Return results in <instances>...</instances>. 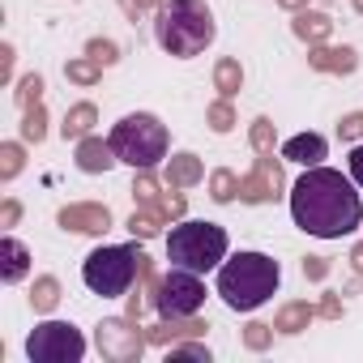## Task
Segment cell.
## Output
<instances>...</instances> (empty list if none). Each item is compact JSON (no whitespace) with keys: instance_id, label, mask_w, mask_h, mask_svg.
Listing matches in <instances>:
<instances>
[{"instance_id":"obj_1","label":"cell","mask_w":363,"mask_h":363,"mask_svg":"<svg viewBox=\"0 0 363 363\" xmlns=\"http://www.w3.org/2000/svg\"><path fill=\"white\" fill-rule=\"evenodd\" d=\"M291 218L316 240H342L363 223V201L333 167H308L291 189Z\"/></svg>"},{"instance_id":"obj_2","label":"cell","mask_w":363,"mask_h":363,"mask_svg":"<svg viewBox=\"0 0 363 363\" xmlns=\"http://www.w3.org/2000/svg\"><path fill=\"white\" fill-rule=\"evenodd\" d=\"M154 39L167 56H201L214 43V13L201 0H162L154 9Z\"/></svg>"},{"instance_id":"obj_3","label":"cell","mask_w":363,"mask_h":363,"mask_svg":"<svg viewBox=\"0 0 363 363\" xmlns=\"http://www.w3.org/2000/svg\"><path fill=\"white\" fill-rule=\"evenodd\" d=\"M278 261L265 252H235L218 265V295L231 312H257L278 291Z\"/></svg>"},{"instance_id":"obj_4","label":"cell","mask_w":363,"mask_h":363,"mask_svg":"<svg viewBox=\"0 0 363 363\" xmlns=\"http://www.w3.org/2000/svg\"><path fill=\"white\" fill-rule=\"evenodd\" d=\"M167 261L193 274H210L227 261V231L218 223H175L167 235Z\"/></svg>"},{"instance_id":"obj_5","label":"cell","mask_w":363,"mask_h":363,"mask_svg":"<svg viewBox=\"0 0 363 363\" xmlns=\"http://www.w3.org/2000/svg\"><path fill=\"white\" fill-rule=\"evenodd\" d=\"M107 141H111L116 158L128 162V167H137V171H145V167H154L158 158H167V128H162L154 116H145V111L124 116V120L111 128Z\"/></svg>"},{"instance_id":"obj_6","label":"cell","mask_w":363,"mask_h":363,"mask_svg":"<svg viewBox=\"0 0 363 363\" xmlns=\"http://www.w3.org/2000/svg\"><path fill=\"white\" fill-rule=\"evenodd\" d=\"M137 269H141V252H137L133 244H124V248H94V252L86 257V265H82V278H86V286H90L94 295L120 299V295L133 286Z\"/></svg>"},{"instance_id":"obj_7","label":"cell","mask_w":363,"mask_h":363,"mask_svg":"<svg viewBox=\"0 0 363 363\" xmlns=\"http://www.w3.org/2000/svg\"><path fill=\"white\" fill-rule=\"evenodd\" d=\"M201 303H206V286H201V274H193V269L171 265V274L154 282V308H158L167 320L197 316Z\"/></svg>"},{"instance_id":"obj_8","label":"cell","mask_w":363,"mask_h":363,"mask_svg":"<svg viewBox=\"0 0 363 363\" xmlns=\"http://www.w3.org/2000/svg\"><path fill=\"white\" fill-rule=\"evenodd\" d=\"M26 354L30 363H77L86 354V337L65 320H48L26 337Z\"/></svg>"},{"instance_id":"obj_9","label":"cell","mask_w":363,"mask_h":363,"mask_svg":"<svg viewBox=\"0 0 363 363\" xmlns=\"http://www.w3.org/2000/svg\"><path fill=\"white\" fill-rule=\"evenodd\" d=\"M145 346V337L128 325V320H103L99 325V350L107 359H137Z\"/></svg>"},{"instance_id":"obj_10","label":"cell","mask_w":363,"mask_h":363,"mask_svg":"<svg viewBox=\"0 0 363 363\" xmlns=\"http://www.w3.org/2000/svg\"><path fill=\"white\" fill-rule=\"evenodd\" d=\"M278 189H282V167L269 154H261L257 171L248 179H240V197L244 201H269V197H278Z\"/></svg>"},{"instance_id":"obj_11","label":"cell","mask_w":363,"mask_h":363,"mask_svg":"<svg viewBox=\"0 0 363 363\" xmlns=\"http://www.w3.org/2000/svg\"><path fill=\"white\" fill-rule=\"evenodd\" d=\"M60 227L65 231H86V235H103L111 227L107 206H65L60 210Z\"/></svg>"},{"instance_id":"obj_12","label":"cell","mask_w":363,"mask_h":363,"mask_svg":"<svg viewBox=\"0 0 363 363\" xmlns=\"http://www.w3.org/2000/svg\"><path fill=\"white\" fill-rule=\"evenodd\" d=\"M325 137L320 133H299V137H291L286 145H282V158L286 162H299V167H320V158H325Z\"/></svg>"},{"instance_id":"obj_13","label":"cell","mask_w":363,"mask_h":363,"mask_svg":"<svg viewBox=\"0 0 363 363\" xmlns=\"http://www.w3.org/2000/svg\"><path fill=\"white\" fill-rule=\"evenodd\" d=\"M111 162H120L116 150H111V141H103V137H82V141H77V167H82L86 175H99V171H107Z\"/></svg>"},{"instance_id":"obj_14","label":"cell","mask_w":363,"mask_h":363,"mask_svg":"<svg viewBox=\"0 0 363 363\" xmlns=\"http://www.w3.org/2000/svg\"><path fill=\"white\" fill-rule=\"evenodd\" d=\"M26 265H30V252H26L22 240H13V235L0 240V282H9V286H13V282L26 274Z\"/></svg>"},{"instance_id":"obj_15","label":"cell","mask_w":363,"mask_h":363,"mask_svg":"<svg viewBox=\"0 0 363 363\" xmlns=\"http://www.w3.org/2000/svg\"><path fill=\"white\" fill-rule=\"evenodd\" d=\"M312 69H320V73H354V48H316L312 56Z\"/></svg>"},{"instance_id":"obj_16","label":"cell","mask_w":363,"mask_h":363,"mask_svg":"<svg viewBox=\"0 0 363 363\" xmlns=\"http://www.w3.org/2000/svg\"><path fill=\"white\" fill-rule=\"evenodd\" d=\"M197 179H201V158L197 154H175L167 162V184L171 189H189V184H197Z\"/></svg>"},{"instance_id":"obj_17","label":"cell","mask_w":363,"mask_h":363,"mask_svg":"<svg viewBox=\"0 0 363 363\" xmlns=\"http://www.w3.org/2000/svg\"><path fill=\"white\" fill-rule=\"evenodd\" d=\"M295 35L308 39V43H325V39L333 35V22H329L325 13H308V9H303V13L295 18Z\"/></svg>"},{"instance_id":"obj_18","label":"cell","mask_w":363,"mask_h":363,"mask_svg":"<svg viewBox=\"0 0 363 363\" xmlns=\"http://www.w3.org/2000/svg\"><path fill=\"white\" fill-rule=\"evenodd\" d=\"M94 103H77L69 116H65V137H73V141H82V137H90V128H94Z\"/></svg>"},{"instance_id":"obj_19","label":"cell","mask_w":363,"mask_h":363,"mask_svg":"<svg viewBox=\"0 0 363 363\" xmlns=\"http://www.w3.org/2000/svg\"><path fill=\"white\" fill-rule=\"evenodd\" d=\"M308 320H312V308H308V303H286V308L278 312V325H274V329L299 333V329H308Z\"/></svg>"},{"instance_id":"obj_20","label":"cell","mask_w":363,"mask_h":363,"mask_svg":"<svg viewBox=\"0 0 363 363\" xmlns=\"http://www.w3.org/2000/svg\"><path fill=\"white\" fill-rule=\"evenodd\" d=\"M240 82H244V73H240V60H223V65L214 69V86L223 90V99H231V94L240 90Z\"/></svg>"},{"instance_id":"obj_21","label":"cell","mask_w":363,"mask_h":363,"mask_svg":"<svg viewBox=\"0 0 363 363\" xmlns=\"http://www.w3.org/2000/svg\"><path fill=\"white\" fill-rule=\"evenodd\" d=\"M22 137H26V141H43V137H48V111H43V103L26 107V120H22Z\"/></svg>"},{"instance_id":"obj_22","label":"cell","mask_w":363,"mask_h":363,"mask_svg":"<svg viewBox=\"0 0 363 363\" xmlns=\"http://www.w3.org/2000/svg\"><path fill=\"white\" fill-rule=\"evenodd\" d=\"M56 299H60V282H56V278H39V282H35V295H30L35 312H52Z\"/></svg>"},{"instance_id":"obj_23","label":"cell","mask_w":363,"mask_h":363,"mask_svg":"<svg viewBox=\"0 0 363 363\" xmlns=\"http://www.w3.org/2000/svg\"><path fill=\"white\" fill-rule=\"evenodd\" d=\"M158 227H162V214H158L154 206H145L141 214H133V218H128V231H133V235H141V240H150Z\"/></svg>"},{"instance_id":"obj_24","label":"cell","mask_w":363,"mask_h":363,"mask_svg":"<svg viewBox=\"0 0 363 363\" xmlns=\"http://www.w3.org/2000/svg\"><path fill=\"white\" fill-rule=\"evenodd\" d=\"M65 73H69V82H77V86H94L99 82V60H69L65 65Z\"/></svg>"},{"instance_id":"obj_25","label":"cell","mask_w":363,"mask_h":363,"mask_svg":"<svg viewBox=\"0 0 363 363\" xmlns=\"http://www.w3.org/2000/svg\"><path fill=\"white\" fill-rule=\"evenodd\" d=\"M240 193V179L231 175V171H214V179H210V197L214 201H231Z\"/></svg>"},{"instance_id":"obj_26","label":"cell","mask_w":363,"mask_h":363,"mask_svg":"<svg viewBox=\"0 0 363 363\" xmlns=\"http://www.w3.org/2000/svg\"><path fill=\"white\" fill-rule=\"evenodd\" d=\"M39 99H43V77H39V73L22 77V82H18V107L26 111V107H35Z\"/></svg>"},{"instance_id":"obj_27","label":"cell","mask_w":363,"mask_h":363,"mask_svg":"<svg viewBox=\"0 0 363 363\" xmlns=\"http://www.w3.org/2000/svg\"><path fill=\"white\" fill-rule=\"evenodd\" d=\"M22 171V145H0V175L13 179Z\"/></svg>"},{"instance_id":"obj_28","label":"cell","mask_w":363,"mask_h":363,"mask_svg":"<svg viewBox=\"0 0 363 363\" xmlns=\"http://www.w3.org/2000/svg\"><path fill=\"white\" fill-rule=\"evenodd\" d=\"M252 150H257V154H269V150H274V124H269V120H257V124H252Z\"/></svg>"},{"instance_id":"obj_29","label":"cell","mask_w":363,"mask_h":363,"mask_svg":"<svg viewBox=\"0 0 363 363\" xmlns=\"http://www.w3.org/2000/svg\"><path fill=\"white\" fill-rule=\"evenodd\" d=\"M210 124H214V133H227V128L235 124V111H231V103H227V99L210 107Z\"/></svg>"},{"instance_id":"obj_30","label":"cell","mask_w":363,"mask_h":363,"mask_svg":"<svg viewBox=\"0 0 363 363\" xmlns=\"http://www.w3.org/2000/svg\"><path fill=\"white\" fill-rule=\"evenodd\" d=\"M337 137H342V141H363V111L346 116V120L337 124Z\"/></svg>"},{"instance_id":"obj_31","label":"cell","mask_w":363,"mask_h":363,"mask_svg":"<svg viewBox=\"0 0 363 363\" xmlns=\"http://www.w3.org/2000/svg\"><path fill=\"white\" fill-rule=\"evenodd\" d=\"M86 52H90V60H99V65H116V43H111V39H94Z\"/></svg>"},{"instance_id":"obj_32","label":"cell","mask_w":363,"mask_h":363,"mask_svg":"<svg viewBox=\"0 0 363 363\" xmlns=\"http://www.w3.org/2000/svg\"><path fill=\"white\" fill-rule=\"evenodd\" d=\"M133 193H137V201H141V206H154V201H158V189H154V179H150V175H141V179H137Z\"/></svg>"},{"instance_id":"obj_33","label":"cell","mask_w":363,"mask_h":363,"mask_svg":"<svg viewBox=\"0 0 363 363\" xmlns=\"http://www.w3.org/2000/svg\"><path fill=\"white\" fill-rule=\"evenodd\" d=\"M154 210L162 214V218H179V214H184V197H162V201H154Z\"/></svg>"},{"instance_id":"obj_34","label":"cell","mask_w":363,"mask_h":363,"mask_svg":"<svg viewBox=\"0 0 363 363\" xmlns=\"http://www.w3.org/2000/svg\"><path fill=\"white\" fill-rule=\"evenodd\" d=\"M120 5H124V13H128V18L137 22V18H141L145 9H158V5H162V0H120Z\"/></svg>"},{"instance_id":"obj_35","label":"cell","mask_w":363,"mask_h":363,"mask_svg":"<svg viewBox=\"0 0 363 363\" xmlns=\"http://www.w3.org/2000/svg\"><path fill=\"white\" fill-rule=\"evenodd\" d=\"M350 179L359 184V193H363V141L350 150Z\"/></svg>"},{"instance_id":"obj_36","label":"cell","mask_w":363,"mask_h":363,"mask_svg":"<svg viewBox=\"0 0 363 363\" xmlns=\"http://www.w3.org/2000/svg\"><path fill=\"white\" fill-rule=\"evenodd\" d=\"M171 359H210V350L206 346H175Z\"/></svg>"},{"instance_id":"obj_37","label":"cell","mask_w":363,"mask_h":363,"mask_svg":"<svg viewBox=\"0 0 363 363\" xmlns=\"http://www.w3.org/2000/svg\"><path fill=\"white\" fill-rule=\"evenodd\" d=\"M265 342H269V325H248V346H257V350H261Z\"/></svg>"},{"instance_id":"obj_38","label":"cell","mask_w":363,"mask_h":363,"mask_svg":"<svg viewBox=\"0 0 363 363\" xmlns=\"http://www.w3.org/2000/svg\"><path fill=\"white\" fill-rule=\"evenodd\" d=\"M18 214H22V210H18V201H5V206H0V227H13V223H18Z\"/></svg>"},{"instance_id":"obj_39","label":"cell","mask_w":363,"mask_h":363,"mask_svg":"<svg viewBox=\"0 0 363 363\" xmlns=\"http://www.w3.org/2000/svg\"><path fill=\"white\" fill-rule=\"evenodd\" d=\"M303 274H308V278H325V261H320V257H308V261H303Z\"/></svg>"},{"instance_id":"obj_40","label":"cell","mask_w":363,"mask_h":363,"mask_svg":"<svg viewBox=\"0 0 363 363\" xmlns=\"http://www.w3.org/2000/svg\"><path fill=\"white\" fill-rule=\"evenodd\" d=\"M197 329H201V325H189V329H179V333H197ZM167 337H171V329H154V333H150V342H167Z\"/></svg>"},{"instance_id":"obj_41","label":"cell","mask_w":363,"mask_h":363,"mask_svg":"<svg viewBox=\"0 0 363 363\" xmlns=\"http://www.w3.org/2000/svg\"><path fill=\"white\" fill-rule=\"evenodd\" d=\"M320 312H325V316H337V312H342V303H337V299H333V295H329V299H325V303H320Z\"/></svg>"},{"instance_id":"obj_42","label":"cell","mask_w":363,"mask_h":363,"mask_svg":"<svg viewBox=\"0 0 363 363\" xmlns=\"http://www.w3.org/2000/svg\"><path fill=\"white\" fill-rule=\"evenodd\" d=\"M0 65H5V77L13 73V48H5V52H0Z\"/></svg>"},{"instance_id":"obj_43","label":"cell","mask_w":363,"mask_h":363,"mask_svg":"<svg viewBox=\"0 0 363 363\" xmlns=\"http://www.w3.org/2000/svg\"><path fill=\"white\" fill-rule=\"evenodd\" d=\"M350 261H354V269H359V274H363V244H359V248H354V252H350Z\"/></svg>"},{"instance_id":"obj_44","label":"cell","mask_w":363,"mask_h":363,"mask_svg":"<svg viewBox=\"0 0 363 363\" xmlns=\"http://www.w3.org/2000/svg\"><path fill=\"white\" fill-rule=\"evenodd\" d=\"M278 5H282V9H303L308 0H278Z\"/></svg>"},{"instance_id":"obj_45","label":"cell","mask_w":363,"mask_h":363,"mask_svg":"<svg viewBox=\"0 0 363 363\" xmlns=\"http://www.w3.org/2000/svg\"><path fill=\"white\" fill-rule=\"evenodd\" d=\"M354 9H359V13H363V0H354Z\"/></svg>"}]
</instances>
